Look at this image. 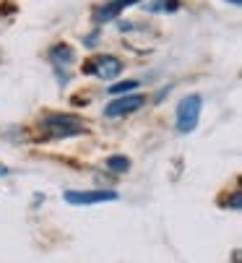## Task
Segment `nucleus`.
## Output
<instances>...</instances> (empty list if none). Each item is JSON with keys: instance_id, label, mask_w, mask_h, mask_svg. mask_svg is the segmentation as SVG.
<instances>
[{"instance_id": "1", "label": "nucleus", "mask_w": 242, "mask_h": 263, "mask_svg": "<svg viewBox=\"0 0 242 263\" xmlns=\"http://www.w3.org/2000/svg\"><path fill=\"white\" fill-rule=\"evenodd\" d=\"M45 130L52 136V138H73V136H81L86 133V123L76 118V115H63V112H58V115H47L42 120Z\"/></svg>"}, {"instance_id": "2", "label": "nucleus", "mask_w": 242, "mask_h": 263, "mask_svg": "<svg viewBox=\"0 0 242 263\" xmlns=\"http://www.w3.org/2000/svg\"><path fill=\"white\" fill-rule=\"evenodd\" d=\"M200 104L203 102H200L198 94H190L177 104V130L180 133H193L195 130L198 118H200Z\"/></svg>"}, {"instance_id": "3", "label": "nucleus", "mask_w": 242, "mask_h": 263, "mask_svg": "<svg viewBox=\"0 0 242 263\" xmlns=\"http://www.w3.org/2000/svg\"><path fill=\"white\" fill-rule=\"evenodd\" d=\"M84 73H91V76H99L104 81H112L123 73V63L112 55H97L89 63H84Z\"/></svg>"}, {"instance_id": "4", "label": "nucleus", "mask_w": 242, "mask_h": 263, "mask_svg": "<svg viewBox=\"0 0 242 263\" xmlns=\"http://www.w3.org/2000/svg\"><path fill=\"white\" fill-rule=\"evenodd\" d=\"M143 104H146V97L143 94H125V97L109 102L104 107V115L107 118H125V115H131V112L141 109Z\"/></svg>"}, {"instance_id": "5", "label": "nucleus", "mask_w": 242, "mask_h": 263, "mask_svg": "<svg viewBox=\"0 0 242 263\" xmlns=\"http://www.w3.org/2000/svg\"><path fill=\"white\" fill-rule=\"evenodd\" d=\"M120 196L115 191H68L65 201L73 206H91V203H107V201H117Z\"/></svg>"}, {"instance_id": "6", "label": "nucleus", "mask_w": 242, "mask_h": 263, "mask_svg": "<svg viewBox=\"0 0 242 263\" xmlns=\"http://www.w3.org/2000/svg\"><path fill=\"white\" fill-rule=\"evenodd\" d=\"M138 0H109V3H104V6H99L97 11H94V21L97 24H104V21H112L115 16H120L128 6H136Z\"/></svg>"}, {"instance_id": "7", "label": "nucleus", "mask_w": 242, "mask_h": 263, "mask_svg": "<svg viewBox=\"0 0 242 263\" xmlns=\"http://www.w3.org/2000/svg\"><path fill=\"white\" fill-rule=\"evenodd\" d=\"M50 58H52V63H73V50L68 47V45H58V47H52V52H50Z\"/></svg>"}, {"instance_id": "8", "label": "nucleus", "mask_w": 242, "mask_h": 263, "mask_svg": "<svg viewBox=\"0 0 242 263\" xmlns=\"http://www.w3.org/2000/svg\"><path fill=\"white\" fill-rule=\"evenodd\" d=\"M128 167H131V162L125 157H109L107 159V170H112V172H128Z\"/></svg>"}, {"instance_id": "9", "label": "nucleus", "mask_w": 242, "mask_h": 263, "mask_svg": "<svg viewBox=\"0 0 242 263\" xmlns=\"http://www.w3.org/2000/svg\"><path fill=\"white\" fill-rule=\"evenodd\" d=\"M180 8V3H177V0H154V6L148 8V11H177Z\"/></svg>"}, {"instance_id": "10", "label": "nucleus", "mask_w": 242, "mask_h": 263, "mask_svg": "<svg viewBox=\"0 0 242 263\" xmlns=\"http://www.w3.org/2000/svg\"><path fill=\"white\" fill-rule=\"evenodd\" d=\"M138 86V81H123V84H115L109 89V94H125V91H133Z\"/></svg>"}, {"instance_id": "11", "label": "nucleus", "mask_w": 242, "mask_h": 263, "mask_svg": "<svg viewBox=\"0 0 242 263\" xmlns=\"http://www.w3.org/2000/svg\"><path fill=\"white\" fill-rule=\"evenodd\" d=\"M229 206H232V209H239V206H242V196H239V193H234V198H232V203H229Z\"/></svg>"}, {"instance_id": "12", "label": "nucleus", "mask_w": 242, "mask_h": 263, "mask_svg": "<svg viewBox=\"0 0 242 263\" xmlns=\"http://www.w3.org/2000/svg\"><path fill=\"white\" fill-rule=\"evenodd\" d=\"M229 3H232V6H239V3H242V0H229Z\"/></svg>"}]
</instances>
